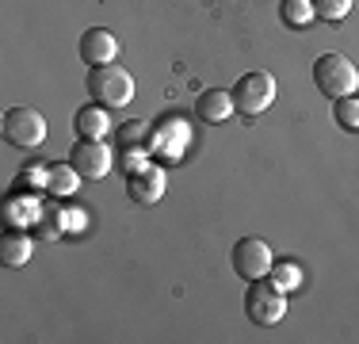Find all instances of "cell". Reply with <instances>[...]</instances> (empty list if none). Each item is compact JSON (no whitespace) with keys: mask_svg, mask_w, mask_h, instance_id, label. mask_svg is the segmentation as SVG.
Returning <instances> with one entry per match:
<instances>
[{"mask_svg":"<svg viewBox=\"0 0 359 344\" xmlns=\"http://www.w3.org/2000/svg\"><path fill=\"white\" fill-rule=\"evenodd\" d=\"M4 138L15 150H39L46 142V119L35 107H12L4 115Z\"/></svg>","mask_w":359,"mask_h":344,"instance_id":"5b68a950","label":"cell"},{"mask_svg":"<svg viewBox=\"0 0 359 344\" xmlns=\"http://www.w3.org/2000/svg\"><path fill=\"white\" fill-rule=\"evenodd\" d=\"M245 310H249V317L256 325H276V322H283V314H287V291H279L268 275H264V279H252L249 295H245Z\"/></svg>","mask_w":359,"mask_h":344,"instance_id":"277c9868","label":"cell"},{"mask_svg":"<svg viewBox=\"0 0 359 344\" xmlns=\"http://www.w3.org/2000/svg\"><path fill=\"white\" fill-rule=\"evenodd\" d=\"M233 111H237V103H233V92L229 88H207L195 100V115H199L203 123H226Z\"/></svg>","mask_w":359,"mask_h":344,"instance_id":"30bf717a","label":"cell"},{"mask_svg":"<svg viewBox=\"0 0 359 344\" xmlns=\"http://www.w3.org/2000/svg\"><path fill=\"white\" fill-rule=\"evenodd\" d=\"M88 92L100 107H126L134 100V77L123 65H96L88 73Z\"/></svg>","mask_w":359,"mask_h":344,"instance_id":"7a4b0ae2","label":"cell"},{"mask_svg":"<svg viewBox=\"0 0 359 344\" xmlns=\"http://www.w3.org/2000/svg\"><path fill=\"white\" fill-rule=\"evenodd\" d=\"M81 172H76L73 168V161H69V165H54V168H50V192H54V195H73L76 192V187H81Z\"/></svg>","mask_w":359,"mask_h":344,"instance_id":"5bb4252c","label":"cell"},{"mask_svg":"<svg viewBox=\"0 0 359 344\" xmlns=\"http://www.w3.org/2000/svg\"><path fill=\"white\" fill-rule=\"evenodd\" d=\"M268 279L276 283L279 291H294L298 283H302V272H298V268H294V264H290V260H283V264H271Z\"/></svg>","mask_w":359,"mask_h":344,"instance_id":"2e32d148","label":"cell"},{"mask_svg":"<svg viewBox=\"0 0 359 344\" xmlns=\"http://www.w3.org/2000/svg\"><path fill=\"white\" fill-rule=\"evenodd\" d=\"M31 253H35V237L23 234V230H8L0 237V264L4 268H23L31 260Z\"/></svg>","mask_w":359,"mask_h":344,"instance_id":"8fae6325","label":"cell"},{"mask_svg":"<svg viewBox=\"0 0 359 344\" xmlns=\"http://www.w3.org/2000/svg\"><path fill=\"white\" fill-rule=\"evenodd\" d=\"M271 245L264 237H241L233 245V272L241 275V279H264V275L271 272Z\"/></svg>","mask_w":359,"mask_h":344,"instance_id":"52a82bcc","label":"cell"},{"mask_svg":"<svg viewBox=\"0 0 359 344\" xmlns=\"http://www.w3.org/2000/svg\"><path fill=\"white\" fill-rule=\"evenodd\" d=\"M313 15H318L313 12V0H279V20H283L290 31H302Z\"/></svg>","mask_w":359,"mask_h":344,"instance_id":"4fadbf2b","label":"cell"},{"mask_svg":"<svg viewBox=\"0 0 359 344\" xmlns=\"http://www.w3.org/2000/svg\"><path fill=\"white\" fill-rule=\"evenodd\" d=\"M118 142H123V145H138V142H145V123H142V119L126 123L123 131H118Z\"/></svg>","mask_w":359,"mask_h":344,"instance_id":"d6986e66","label":"cell"},{"mask_svg":"<svg viewBox=\"0 0 359 344\" xmlns=\"http://www.w3.org/2000/svg\"><path fill=\"white\" fill-rule=\"evenodd\" d=\"M118 165L126 168V176H130V172H138V168L145 165V145H126V150H123V161H118Z\"/></svg>","mask_w":359,"mask_h":344,"instance_id":"ac0fdd59","label":"cell"},{"mask_svg":"<svg viewBox=\"0 0 359 344\" xmlns=\"http://www.w3.org/2000/svg\"><path fill=\"white\" fill-rule=\"evenodd\" d=\"M337 123L344 126V131H352V134H359V96H340L337 100Z\"/></svg>","mask_w":359,"mask_h":344,"instance_id":"9a60e30c","label":"cell"},{"mask_svg":"<svg viewBox=\"0 0 359 344\" xmlns=\"http://www.w3.org/2000/svg\"><path fill=\"white\" fill-rule=\"evenodd\" d=\"M20 184H27V187H46V184H50V168H39V165L23 168V172H20Z\"/></svg>","mask_w":359,"mask_h":344,"instance_id":"ffe728a7","label":"cell"},{"mask_svg":"<svg viewBox=\"0 0 359 344\" xmlns=\"http://www.w3.org/2000/svg\"><path fill=\"white\" fill-rule=\"evenodd\" d=\"M313 84L321 96L340 100V96H355L359 92V69L355 62H348L344 54H321L313 62Z\"/></svg>","mask_w":359,"mask_h":344,"instance_id":"6da1fadb","label":"cell"},{"mask_svg":"<svg viewBox=\"0 0 359 344\" xmlns=\"http://www.w3.org/2000/svg\"><path fill=\"white\" fill-rule=\"evenodd\" d=\"M229 92H233V103L241 115H260V111H268L276 103V77L264 73V69H252Z\"/></svg>","mask_w":359,"mask_h":344,"instance_id":"3957f363","label":"cell"},{"mask_svg":"<svg viewBox=\"0 0 359 344\" xmlns=\"http://www.w3.org/2000/svg\"><path fill=\"white\" fill-rule=\"evenodd\" d=\"M126 195H130L134 203H142V206H153L161 195H165V168L145 161L138 172L126 176Z\"/></svg>","mask_w":359,"mask_h":344,"instance_id":"ba28073f","label":"cell"},{"mask_svg":"<svg viewBox=\"0 0 359 344\" xmlns=\"http://www.w3.org/2000/svg\"><path fill=\"white\" fill-rule=\"evenodd\" d=\"M115 54H118V39L107 27H88L81 34V58L92 69H96V65H111V62H115Z\"/></svg>","mask_w":359,"mask_h":344,"instance_id":"9c48e42d","label":"cell"},{"mask_svg":"<svg viewBox=\"0 0 359 344\" xmlns=\"http://www.w3.org/2000/svg\"><path fill=\"white\" fill-rule=\"evenodd\" d=\"M76 134L81 138H104L111 131V119H107V107H100V103H92V107H81L73 119Z\"/></svg>","mask_w":359,"mask_h":344,"instance_id":"7c38bea8","label":"cell"},{"mask_svg":"<svg viewBox=\"0 0 359 344\" xmlns=\"http://www.w3.org/2000/svg\"><path fill=\"white\" fill-rule=\"evenodd\" d=\"M69 161L84 180H104L111 172V165H115V153L104 145V138H76Z\"/></svg>","mask_w":359,"mask_h":344,"instance_id":"8992f818","label":"cell"},{"mask_svg":"<svg viewBox=\"0 0 359 344\" xmlns=\"http://www.w3.org/2000/svg\"><path fill=\"white\" fill-rule=\"evenodd\" d=\"M313 12L325 23H340L348 12H352V0H313Z\"/></svg>","mask_w":359,"mask_h":344,"instance_id":"e0dca14e","label":"cell"}]
</instances>
